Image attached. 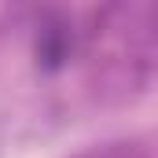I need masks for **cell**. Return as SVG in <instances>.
Segmentation results:
<instances>
[{"label": "cell", "instance_id": "1", "mask_svg": "<svg viewBox=\"0 0 158 158\" xmlns=\"http://www.w3.org/2000/svg\"><path fill=\"white\" fill-rule=\"evenodd\" d=\"M88 40H92V30L81 26L74 11L48 7L40 11L37 26H33V40H30L33 63L40 74H63L70 70V63H77L88 52Z\"/></svg>", "mask_w": 158, "mask_h": 158}]
</instances>
